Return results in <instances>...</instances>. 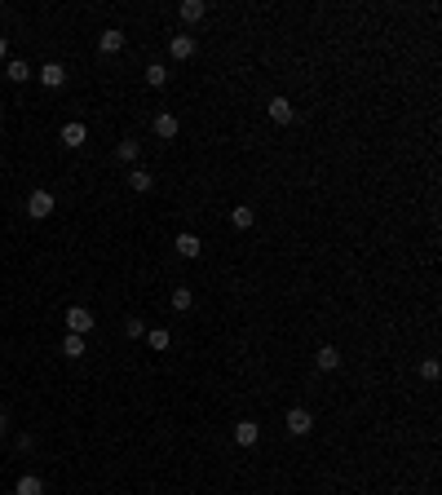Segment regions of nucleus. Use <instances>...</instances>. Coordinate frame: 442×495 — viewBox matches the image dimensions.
Listing matches in <instances>:
<instances>
[{
  "label": "nucleus",
  "instance_id": "27",
  "mask_svg": "<svg viewBox=\"0 0 442 495\" xmlns=\"http://www.w3.org/2000/svg\"><path fill=\"white\" fill-rule=\"evenodd\" d=\"M5 53H9V40H5V35H0V62H5Z\"/></svg>",
  "mask_w": 442,
  "mask_h": 495
},
{
  "label": "nucleus",
  "instance_id": "19",
  "mask_svg": "<svg viewBox=\"0 0 442 495\" xmlns=\"http://www.w3.org/2000/svg\"><path fill=\"white\" fill-rule=\"evenodd\" d=\"M62 354H67V358H85V336L67 332V336H62Z\"/></svg>",
  "mask_w": 442,
  "mask_h": 495
},
{
  "label": "nucleus",
  "instance_id": "24",
  "mask_svg": "<svg viewBox=\"0 0 442 495\" xmlns=\"http://www.w3.org/2000/svg\"><path fill=\"white\" fill-rule=\"evenodd\" d=\"M420 376L425 380H438V363H434V358H425V363H420Z\"/></svg>",
  "mask_w": 442,
  "mask_h": 495
},
{
  "label": "nucleus",
  "instance_id": "11",
  "mask_svg": "<svg viewBox=\"0 0 442 495\" xmlns=\"http://www.w3.org/2000/svg\"><path fill=\"white\" fill-rule=\"evenodd\" d=\"M266 111H270L274 124H292V119H296V111H292V102H288V98H270Z\"/></svg>",
  "mask_w": 442,
  "mask_h": 495
},
{
  "label": "nucleus",
  "instance_id": "3",
  "mask_svg": "<svg viewBox=\"0 0 442 495\" xmlns=\"http://www.w3.org/2000/svg\"><path fill=\"white\" fill-rule=\"evenodd\" d=\"M283 425H288V433H292V438H305V433L314 429V416H309L305 407H292V412L283 416Z\"/></svg>",
  "mask_w": 442,
  "mask_h": 495
},
{
  "label": "nucleus",
  "instance_id": "22",
  "mask_svg": "<svg viewBox=\"0 0 442 495\" xmlns=\"http://www.w3.org/2000/svg\"><path fill=\"white\" fill-rule=\"evenodd\" d=\"M190 305H195V296H190V287H173V310L186 314Z\"/></svg>",
  "mask_w": 442,
  "mask_h": 495
},
{
  "label": "nucleus",
  "instance_id": "9",
  "mask_svg": "<svg viewBox=\"0 0 442 495\" xmlns=\"http://www.w3.org/2000/svg\"><path fill=\"white\" fill-rule=\"evenodd\" d=\"M235 442L239 446H257L261 442V425H257V420H239V425H235Z\"/></svg>",
  "mask_w": 442,
  "mask_h": 495
},
{
  "label": "nucleus",
  "instance_id": "4",
  "mask_svg": "<svg viewBox=\"0 0 442 495\" xmlns=\"http://www.w3.org/2000/svg\"><path fill=\"white\" fill-rule=\"evenodd\" d=\"M85 142H89V128L80 124V119H71V124H62V146H67V151H80Z\"/></svg>",
  "mask_w": 442,
  "mask_h": 495
},
{
  "label": "nucleus",
  "instance_id": "5",
  "mask_svg": "<svg viewBox=\"0 0 442 495\" xmlns=\"http://www.w3.org/2000/svg\"><path fill=\"white\" fill-rule=\"evenodd\" d=\"M35 76H40L44 89H62V84H67V67H62V62H44Z\"/></svg>",
  "mask_w": 442,
  "mask_h": 495
},
{
  "label": "nucleus",
  "instance_id": "18",
  "mask_svg": "<svg viewBox=\"0 0 442 495\" xmlns=\"http://www.w3.org/2000/svg\"><path fill=\"white\" fill-rule=\"evenodd\" d=\"M137 155H142V142H133V137H124L115 146V160H124V164H137Z\"/></svg>",
  "mask_w": 442,
  "mask_h": 495
},
{
  "label": "nucleus",
  "instance_id": "28",
  "mask_svg": "<svg viewBox=\"0 0 442 495\" xmlns=\"http://www.w3.org/2000/svg\"><path fill=\"white\" fill-rule=\"evenodd\" d=\"M0 305H5V296H0Z\"/></svg>",
  "mask_w": 442,
  "mask_h": 495
},
{
  "label": "nucleus",
  "instance_id": "23",
  "mask_svg": "<svg viewBox=\"0 0 442 495\" xmlns=\"http://www.w3.org/2000/svg\"><path fill=\"white\" fill-rule=\"evenodd\" d=\"M124 336H128V341H142V336H146V323H142V319H124Z\"/></svg>",
  "mask_w": 442,
  "mask_h": 495
},
{
  "label": "nucleus",
  "instance_id": "14",
  "mask_svg": "<svg viewBox=\"0 0 442 495\" xmlns=\"http://www.w3.org/2000/svg\"><path fill=\"white\" fill-rule=\"evenodd\" d=\"M5 76L14 80V84H27V80L35 76V71H31L27 62H22V58H9V62H5Z\"/></svg>",
  "mask_w": 442,
  "mask_h": 495
},
{
  "label": "nucleus",
  "instance_id": "1",
  "mask_svg": "<svg viewBox=\"0 0 442 495\" xmlns=\"http://www.w3.org/2000/svg\"><path fill=\"white\" fill-rule=\"evenodd\" d=\"M62 323H67V332H76V336H89L93 328H98L93 310H85V305H71V310H62Z\"/></svg>",
  "mask_w": 442,
  "mask_h": 495
},
{
  "label": "nucleus",
  "instance_id": "16",
  "mask_svg": "<svg viewBox=\"0 0 442 495\" xmlns=\"http://www.w3.org/2000/svg\"><path fill=\"white\" fill-rule=\"evenodd\" d=\"M14 495H44V482L35 478V473H22V478L14 482Z\"/></svg>",
  "mask_w": 442,
  "mask_h": 495
},
{
  "label": "nucleus",
  "instance_id": "8",
  "mask_svg": "<svg viewBox=\"0 0 442 495\" xmlns=\"http://www.w3.org/2000/svg\"><path fill=\"white\" fill-rule=\"evenodd\" d=\"M177 133H182V119H177V115H169V111H160V115H155V137L173 142Z\"/></svg>",
  "mask_w": 442,
  "mask_h": 495
},
{
  "label": "nucleus",
  "instance_id": "10",
  "mask_svg": "<svg viewBox=\"0 0 442 495\" xmlns=\"http://www.w3.org/2000/svg\"><path fill=\"white\" fill-rule=\"evenodd\" d=\"M169 58H173V62L195 58V40H190V35H173V40H169Z\"/></svg>",
  "mask_w": 442,
  "mask_h": 495
},
{
  "label": "nucleus",
  "instance_id": "6",
  "mask_svg": "<svg viewBox=\"0 0 442 495\" xmlns=\"http://www.w3.org/2000/svg\"><path fill=\"white\" fill-rule=\"evenodd\" d=\"M173 248H177V257H186V261H195L199 252H204V244H199V235H190V230H182L173 239Z\"/></svg>",
  "mask_w": 442,
  "mask_h": 495
},
{
  "label": "nucleus",
  "instance_id": "15",
  "mask_svg": "<svg viewBox=\"0 0 442 495\" xmlns=\"http://www.w3.org/2000/svg\"><path fill=\"white\" fill-rule=\"evenodd\" d=\"M253 221H257V212L248 208V203H235V208H230V226H235V230H248Z\"/></svg>",
  "mask_w": 442,
  "mask_h": 495
},
{
  "label": "nucleus",
  "instance_id": "17",
  "mask_svg": "<svg viewBox=\"0 0 442 495\" xmlns=\"http://www.w3.org/2000/svg\"><path fill=\"white\" fill-rule=\"evenodd\" d=\"M146 345L155 349V354H164V349L173 345V336H169V328H146Z\"/></svg>",
  "mask_w": 442,
  "mask_h": 495
},
{
  "label": "nucleus",
  "instance_id": "26",
  "mask_svg": "<svg viewBox=\"0 0 442 495\" xmlns=\"http://www.w3.org/2000/svg\"><path fill=\"white\" fill-rule=\"evenodd\" d=\"M5 433H9V416L0 412V438H5Z\"/></svg>",
  "mask_w": 442,
  "mask_h": 495
},
{
  "label": "nucleus",
  "instance_id": "13",
  "mask_svg": "<svg viewBox=\"0 0 442 495\" xmlns=\"http://www.w3.org/2000/svg\"><path fill=\"white\" fill-rule=\"evenodd\" d=\"M177 14H182V22H204L208 18V5H204V0H182Z\"/></svg>",
  "mask_w": 442,
  "mask_h": 495
},
{
  "label": "nucleus",
  "instance_id": "25",
  "mask_svg": "<svg viewBox=\"0 0 442 495\" xmlns=\"http://www.w3.org/2000/svg\"><path fill=\"white\" fill-rule=\"evenodd\" d=\"M18 451H35V438H31V433H18Z\"/></svg>",
  "mask_w": 442,
  "mask_h": 495
},
{
  "label": "nucleus",
  "instance_id": "20",
  "mask_svg": "<svg viewBox=\"0 0 442 495\" xmlns=\"http://www.w3.org/2000/svg\"><path fill=\"white\" fill-rule=\"evenodd\" d=\"M128 186H133V190H137V195H146V190L155 186V177L146 173V168H133V173H128Z\"/></svg>",
  "mask_w": 442,
  "mask_h": 495
},
{
  "label": "nucleus",
  "instance_id": "2",
  "mask_svg": "<svg viewBox=\"0 0 442 495\" xmlns=\"http://www.w3.org/2000/svg\"><path fill=\"white\" fill-rule=\"evenodd\" d=\"M58 199L49 195V190H31L27 195V217H35V221H44V217H53Z\"/></svg>",
  "mask_w": 442,
  "mask_h": 495
},
{
  "label": "nucleus",
  "instance_id": "21",
  "mask_svg": "<svg viewBox=\"0 0 442 495\" xmlns=\"http://www.w3.org/2000/svg\"><path fill=\"white\" fill-rule=\"evenodd\" d=\"M146 84H151V89H164V84H169V67H164V62H151V67H146Z\"/></svg>",
  "mask_w": 442,
  "mask_h": 495
},
{
  "label": "nucleus",
  "instance_id": "12",
  "mask_svg": "<svg viewBox=\"0 0 442 495\" xmlns=\"http://www.w3.org/2000/svg\"><path fill=\"white\" fill-rule=\"evenodd\" d=\"M314 363H318V371H337V367H341V349H337V345H318Z\"/></svg>",
  "mask_w": 442,
  "mask_h": 495
},
{
  "label": "nucleus",
  "instance_id": "7",
  "mask_svg": "<svg viewBox=\"0 0 442 495\" xmlns=\"http://www.w3.org/2000/svg\"><path fill=\"white\" fill-rule=\"evenodd\" d=\"M119 49H124V31H119V27H106V31L98 35V53H106V58H115Z\"/></svg>",
  "mask_w": 442,
  "mask_h": 495
}]
</instances>
